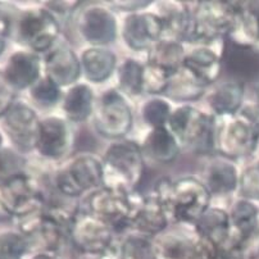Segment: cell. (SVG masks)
<instances>
[{"label":"cell","instance_id":"6da1fadb","mask_svg":"<svg viewBox=\"0 0 259 259\" xmlns=\"http://www.w3.org/2000/svg\"><path fill=\"white\" fill-rule=\"evenodd\" d=\"M259 146V104L245 102L234 116L214 117L213 153L230 160L253 154Z\"/></svg>","mask_w":259,"mask_h":259},{"label":"cell","instance_id":"7a4b0ae2","mask_svg":"<svg viewBox=\"0 0 259 259\" xmlns=\"http://www.w3.org/2000/svg\"><path fill=\"white\" fill-rule=\"evenodd\" d=\"M153 193L164 205L171 226H194L212 205V194L201 180L194 176L182 177L177 181L160 179Z\"/></svg>","mask_w":259,"mask_h":259},{"label":"cell","instance_id":"3957f363","mask_svg":"<svg viewBox=\"0 0 259 259\" xmlns=\"http://www.w3.org/2000/svg\"><path fill=\"white\" fill-rule=\"evenodd\" d=\"M102 162L104 188L133 193L140 185L145 172V157L135 141H113L105 150Z\"/></svg>","mask_w":259,"mask_h":259},{"label":"cell","instance_id":"277c9868","mask_svg":"<svg viewBox=\"0 0 259 259\" xmlns=\"http://www.w3.org/2000/svg\"><path fill=\"white\" fill-rule=\"evenodd\" d=\"M240 13L239 2H200L191 9V23L185 41L213 45L225 40L235 28Z\"/></svg>","mask_w":259,"mask_h":259},{"label":"cell","instance_id":"5b68a950","mask_svg":"<svg viewBox=\"0 0 259 259\" xmlns=\"http://www.w3.org/2000/svg\"><path fill=\"white\" fill-rule=\"evenodd\" d=\"M220 250L194 226L174 225L152 239L150 259H218Z\"/></svg>","mask_w":259,"mask_h":259},{"label":"cell","instance_id":"8992f818","mask_svg":"<svg viewBox=\"0 0 259 259\" xmlns=\"http://www.w3.org/2000/svg\"><path fill=\"white\" fill-rule=\"evenodd\" d=\"M144 198L145 196L135 191L128 193L103 186L89 196L88 212L109 225L114 234H123L127 230H131L134 218L143 204Z\"/></svg>","mask_w":259,"mask_h":259},{"label":"cell","instance_id":"52a82bcc","mask_svg":"<svg viewBox=\"0 0 259 259\" xmlns=\"http://www.w3.org/2000/svg\"><path fill=\"white\" fill-rule=\"evenodd\" d=\"M53 186L63 195L78 199L103 188V162L93 154H80L63 162L52 176Z\"/></svg>","mask_w":259,"mask_h":259},{"label":"cell","instance_id":"ba28073f","mask_svg":"<svg viewBox=\"0 0 259 259\" xmlns=\"http://www.w3.org/2000/svg\"><path fill=\"white\" fill-rule=\"evenodd\" d=\"M214 116L190 104L175 108L167 127L180 146L198 153H213Z\"/></svg>","mask_w":259,"mask_h":259},{"label":"cell","instance_id":"9c48e42d","mask_svg":"<svg viewBox=\"0 0 259 259\" xmlns=\"http://www.w3.org/2000/svg\"><path fill=\"white\" fill-rule=\"evenodd\" d=\"M61 25L57 16L44 6L23 9L18 13L13 36L30 52L47 54L57 45Z\"/></svg>","mask_w":259,"mask_h":259},{"label":"cell","instance_id":"30bf717a","mask_svg":"<svg viewBox=\"0 0 259 259\" xmlns=\"http://www.w3.org/2000/svg\"><path fill=\"white\" fill-rule=\"evenodd\" d=\"M93 123L95 131L109 140H122L128 135L134 124L133 109L118 89H109L97 99Z\"/></svg>","mask_w":259,"mask_h":259},{"label":"cell","instance_id":"8fae6325","mask_svg":"<svg viewBox=\"0 0 259 259\" xmlns=\"http://www.w3.org/2000/svg\"><path fill=\"white\" fill-rule=\"evenodd\" d=\"M18 230L26 237L32 253H59L69 240V227L64 221L54 217L44 209L17 220Z\"/></svg>","mask_w":259,"mask_h":259},{"label":"cell","instance_id":"7c38bea8","mask_svg":"<svg viewBox=\"0 0 259 259\" xmlns=\"http://www.w3.org/2000/svg\"><path fill=\"white\" fill-rule=\"evenodd\" d=\"M0 189L9 212L16 220L44 209V176L28 171L0 185Z\"/></svg>","mask_w":259,"mask_h":259},{"label":"cell","instance_id":"4fadbf2b","mask_svg":"<svg viewBox=\"0 0 259 259\" xmlns=\"http://www.w3.org/2000/svg\"><path fill=\"white\" fill-rule=\"evenodd\" d=\"M0 121L2 130L8 136L12 148L23 155L36 150L41 119L30 104L16 100Z\"/></svg>","mask_w":259,"mask_h":259},{"label":"cell","instance_id":"5bb4252c","mask_svg":"<svg viewBox=\"0 0 259 259\" xmlns=\"http://www.w3.org/2000/svg\"><path fill=\"white\" fill-rule=\"evenodd\" d=\"M114 231L90 212H78L69 227V241L82 254L99 256L113 243Z\"/></svg>","mask_w":259,"mask_h":259},{"label":"cell","instance_id":"9a60e30c","mask_svg":"<svg viewBox=\"0 0 259 259\" xmlns=\"http://www.w3.org/2000/svg\"><path fill=\"white\" fill-rule=\"evenodd\" d=\"M81 37L90 47L107 48L117 39L118 23L116 16L108 7L93 4L81 12L77 20Z\"/></svg>","mask_w":259,"mask_h":259},{"label":"cell","instance_id":"2e32d148","mask_svg":"<svg viewBox=\"0 0 259 259\" xmlns=\"http://www.w3.org/2000/svg\"><path fill=\"white\" fill-rule=\"evenodd\" d=\"M122 39L134 52H149L163 39V25L155 12L128 13L122 23Z\"/></svg>","mask_w":259,"mask_h":259},{"label":"cell","instance_id":"e0dca14e","mask_svg":"<svg viewBox=\"0 0 259 259\" xmlns=\"http://www.w3.org/2000/svg\"><path fill=\"white\" fill-rule=\"evenodd\" d=\"M73 146V131L66 118L47 117L41 119L36 152L52 162L63 160Z\"/></svg>","mask_w":259,"mask_h":259},{"label":"cell","instance_id":"ac0fdd59","mask_svg":"<svg viewBox=\"0 0 259 259\" xmlns=\"http://www.w3.org/2000/svg\"><path fill=\"white\" fill-rule=\"evenodd\" d=\"M44 76L61 89L76 85L82 73L80 57L67 45H55L42 61Z\"/></svg>","mask_w":259,"mask_h":259},{"label":"cell","instance_id":"d6986e66","mask_svg":"<svg viewBox=\"0 0 259 259\" xmlns=\"http://www.w3.org/2000/svg\"><path fill=\"white\" fill-rule=\"evenodd\" d=\"M41 57L27 49L17 50L9 55L3 73L16 91L30 90L42 77Z\"/></svg>","mask_w":259,"mask_h":259},{"label":"cell","instance_id":"ffe728a7","mask_svg":"<svg viewBox=\"0 0 259 259\" xmlns=\"http://www.w3.org/2000/svg\"><path fill=\"white\" fill-rule=\"evenodd\" d=\"M184 68L208 89L217 82L224 68L222 50L218 52L212 45H196L186 54Z\"/></svg>","mask_w":259,"mask_h":259},{"label":"cell","instance_id":"44dd1931","mask_svg":"<svg viewBox=\"0 0 259 259\" xmlns=\"http://www.w3.org/2000/svg\"><path fill=\"white\" fill-rule=\"evenodd\" d=\"M222 63L235 80L244 82L259 75V50L226 37L222 41Z\"/></svg>","mask_w":259,"mask_h":259},{"label":"cell","instance_id":"7402d4cb","mask_svg":"<svg viewBox=\"0 0 259 259\" xmlns=\"http://www.w3.org/2000/svg\"><path fill=\"white\" fill-rule=\"evenodd\" d=\"M240 172L236 164L227 158L214 155L203 169V184L212 196H227L239 189Z\"/></svg>","mask_w":259,"mask_h":259},{"label":"cell","instance_id":"603a6c76","mask_svg":"<svg viewBox=\"0 0 259 259\" xmlns=\"http://www.w3.org/2000/svg\"><path fill=\"white\" fill-rule=\"evenodd\" d=\"M194 229L214 244L220 253H229L231 249V221L227 209L210 205Z\"/></svg>","mask_w":259,"mask_h":259},{"label":"cell","instance_id":"cb8c5ba5","mask_svg":"<svg viewBox=\"0 0 259 259\" xmlns=\"http://www.w3.org/2000/svg\"><path fill=\"white\" fill-rule=\"evenodd\" d=\"M245 86L237 80L225 81L210 88L205 94V100L210 114L214 117L234 116L243 107Z\"/></svg>","mask_w":259,"mask_h":259},{"label":"cell","instance_id":"d4e9b609","mask_svg":"<svg viewBox=\"0 0 259 259\" xmlns=\"http://www.w3.org/2000/svg\"><path fill=\"white\" fill-rule=\"evenodd\" d=\"M171 226L168 215L164 209V205L159 200L154 193H150L144 198L143 204L139 208L134 222L131 225V230L139 235L153 239L157 235Z\"/></svg>","mask_w":259,"mask_h":259},{"label":"cell","instance_id":"484cf974","mask_svg":"<svg viewBox=\"0 0 259 259\" xmlns=\"http://www.w3.org/2000/svg\"><path fill=\"white\" fill-rule=\"evenodd\" d=\"M155 13L163 25V39L184 42L191 23V8L182 2H162Z\"/></svg>","mask_w":259,"mask_h":259},{"label":"cell","instance_id":"4316f807","mask_svg":"<svg viewBox=\"0 0 259 259\" xmlns=\"http://www.w3.org/2000/svg\"><path fill=\"white\" fill-rule=\"evenodd\" d=\"M140 146L145 159L148 158L159 164H169L175 162L181 152L179 141L168 127L150 128Z\"/></svg>","mask_w":259,"mask_h":259},{"label":"cell","instance_id":"83f0119b","mask_svg":"<svg viewBox=\"0 0 259 259\" xmlns=\"http://www.w3.org/2000/svg\"><path fill=\"white\" fill-rule=\"evenodd\" d=\"M82 73L89 82L103 83L117 69V57L108 48L89 47L80 55Z\"/></svg>","mask_w":259,"mask_h":259},{"label":"cell","instance_id":"f1b7e54d","mask_svg":"<svg viewBox=\"0 0 259 259\" xmlns=\"http://www.w3.org/2000/svg\"><path fill=\"white\" fill-rule=\"evenodd\" d=\"M97 104L95 94L88 83H76L67 89L62 99V110L64 117L72 123H82L93 117Z\"/></svg>","mask_w":259,"mask_h":259},{"label":"cell","instance_id":"f546056e","mask_svg":"<svg viewBox=\"0 0 259 259\" xmlns=\"http://www.w3.org/2000/svg\"><path fill=\"white\" fill-rule=\"evenodd\" d=\"M230 213L231 221V249L229 253L239 249L246 235L251 231L259 214V208L255 203L239 198L232 204Z\"/></svg>","mask_w":259,"mask_h":259},{"label":"cell","instance_id":"4dcf8cb0","mask_svg":"<svg viewBox=\"0 0 259 259\" xmlns=\"http://www.w3.org/2000/svg\"><path fill=\"white\" fill-rule=\"evenodd\" d=\"M229 39L259 50V2L240 3V13Z\"/></svg>","mask_w":259,"mask_h":259},{"label":"cell","instance_id":"1f68e13d","mask_svg":"<svg viewBox=\"0 0 259 259\" xmlns=\"http://www.w3.org/2000/svg\"><path fill=\"white\" fill-rule=\"evenodd\" d=\"M152 239L136 232L114 239L98 259H149Z\"/></svg>","mask_w":259,"mask_h":259},{"label":"cell","instance_id":"d6a6232c","mask_svg":"<svg viewBox=\"0 0 259 259\" xmlns=\"http://www.w3.org/2000/svg\"><path fill=\"white\" fill-rule=\"evenodd\" d=\"M186 54L188 52L181 41L162 39L148 52L146 62L164 69L172 76L184 67Z\"/></svg>","mask_w":259,"mask_h":259},{"label":"cell","instance_id":"836d02e7","mask_svg":"<svg viewBox=\"0 0 259 259\" xmlns=\"http://www.w3.org/2000/svg\"><path fill=\"white\" fill-rule=\"evenodd\" d=\"M207 90L208 89L203 83L199 82L182 67L169 78L168 88L165 90L164 97L175 102L190 103L204 97L207 94Z\"/></svg>","mask_w":259,"mask_h":259},{"label":"cell","instance_id":"e575fe53","mask_svg":"<svg viewBox=\"0 0 259 259\" xmlns=\"http://www.w3.org/2000/svg\"><path fill=\"white\" fill-rule=\"evenodd\" d=\"M118 90L126 98H139L144 95V63L135 58L123 59L117 67Z\"/></svg>","mask_w":259,"mask_h":259},{"label":"cell","instance_id":"d590c367","mask_svg":"<svg viewBox=\"0 0 259 259\" xmlns=\"http://www.w3.org/2000/svg\"><path fill=\"white\" fill-rule=\"evenodd\" d=\"M28 160L25 155L12 146L0 149V185L28 172Z\"/></svg>","mask_w":259,"mask_h":259},{"label":"cell","instance_id":"8d00e7d4","mask_svg":"<svg viewBox=\"0 0 259 259\" xmlns=\"http://www.w3.org/2000/svg\"><path fill=\"white\" fill-rule=\"evenodd\" d=\"M172 112L174 109L165 98L152 97L145 100L141 107V118L150 128L167 127Z\"/></svg>","mask_w":259,"mask_h":259},{"label":"cell","instance_id":"74e56055","mask_svg":"<svg viewBox=\"0 0 259 259\" xmlns=\"http://www.w3.org/2000/svg\"><path fill=\"white\" fill-rule=\"evenodd\" d=\"M31 100L37 107L49 109L58 104L63 97H62V89L57 83L53 82L47 76H42L32 88L28 90Z\"/></svg>","mask_w":259,"mask_h":259},{"label":"cell","instance_id":"f35d334b","mask_svg":"<svg viewBox=\"0 0 259 259\" xmlns=\"http://www.w3.org/2000/svg\"><path fill=\"white\" fill-rule=\"evenodd\" d=\"M27 253V240L20 231L0 232V259H23Z\"/></svg>","mask_w":259,"mask_h":259},{"label":"cell","instance_id":"ab89813d","mask_svg":"<svg viewBox=\"0 0 259 259\" xmlns=\"http://www.w3.org/2000/svg\"><path fill=\"white\" fill-rule=\"evenodd\" d=\"M171 75L167 73L164 69L150 63H144V94L152 97H160L164 95L165 90L168 88Z\"/></svg>","mask_w":259,"mask_h":259},{"label":"cell","instance_id":"60d3db41","mask_svg":"<svg viewBox=\"0 0 259 259\" xmlns=\"http://www.w3.org/2000/svg\"><path fill=\"white\" fill-rule=\"evenodd\" d=\"M237 193L241 199L259 201V159L240 172Z\"/></svg>","mask_w":259,"mask_h":259},{"label":"cell","instance_id":"b9f144b4","mask_svg":"<svg viewBox=\"0 0 259 259\" xmlns=\"http://www.w3.org/2000/svg\"><path fill=\"white\" fill-rule=\"evenodd\" d=\"M235 251H237L243 259L259 258V214L251 231L246 235L243 243L240 244L239 249Z\"/></svg>","mask_w":259,"mask_h":259},{"label":"cell","instance_id":"7bdbcfd3","mask_svg":"<svg viewBox=\"0 0 259 259\" xmlns=\"http://www.w3.org/2000/svg\"><path fill=\"white\" fill-rule=\"evenodd\" d=\"M20 12H16L9 4L0 3V37L7 40L14 35L17 17Z\"/></svg>","mask_w":259,"mask_h":259},{"label":"cell","instance_id":"ee69618b","mask_svg":"<svg viewBox=\"0 0 259 259\" xmlns=\"http://www.w3.org/2000/svg\"><path fill=\"white\" fill-rule=\"evenodd\" d=\"M16 93L17 91L7 81L3 71H0V119L6 116L16 102Z\"/></svg>","mask_w":259,"mask_h":259},{"label":"cell","instance_id":"f6af8a7d","mask_svg":"<svg viewBox=\"0 0 259 259\" xmlns=\"http://www.w3.org/2000/svg\"><path fill=\"white\" fill-rule=\"evenodd\" d=\"M78 6H80V3H76V2H52V3L44 4L45 8L49 9L54 16H57V14L71 13L75 9H77Z\"/></svg>","mask_w":259,"mask_h":259},{"label":"cell","instance_id":"bcb514c9","mask_svg":"<svg viewBox=\"0 0 259 259\" xmlns=\"http://www.w3.org/2000/svg\"><path fill=\"white\" fill-rule=\"evenodd\" d=\"M152 4V2H117L112 6L128 13H136V12H143L145 8H149Z\"/></svg>","mask_w":259,"mask_h":259},{"label":"cell","instance_id":"7dc6e473","mask_svg":"<svg viewBox=\"0 0 259 259\" xmlns=\"http://www.w3.org/2000/svg\"><path fill=\"white\" fill-rule=\"evenodd\" d=\"M12 218H13V215H12L8 207H7L6 201H4L3 199V194H2V189H0V222H2V221L12 220Z\"/></svg>","mask_w":259,"mask_h":259},{"label":"cell","instance_id":"c3c4849f","mask_svg":"<svg viewBox=\"0 0 259 259\" xmlns=\"http://www.w3.org/2000/svg\"><path fill=\"white\" fill-rule=\"evenodd\" d=\"M30 259H62L59 253H48V251H42V253H33Z\"/></svg>","mask_w":259,"mask_h":259},{"label":"cell","instance_id":"681fc988","mask_svg":"<svg viewBox=\"0 0 259 259\" xmlns=\"http://www.w3.org/2000/svg\"><path fill=\"white\" fill-rule=\"evenodd\" d=\"M7 40H4V39H2V37H0V57H2V55H3V53L6 52V48H7Z\"/></svg>","mask_w":259,"mask_h":259},{"label":"cell","instance_id":"f907efd6","mask_svg":"<svg viewBox=\"0 0 259 259\" xmlns=\"http://www.w3.org/2000/svg\"><path fill=\"white\" fill-rule=\"evenodd\" d=\"M3 143H4V136H3V130L0 128V149L3 148Z\"/></svg>","mask_w":259,"mask_h":259},{"label":"cell","instance_id":"816d5d0a","mask_svg":"<svg viewBox=\"0 0 259 259\" xmlns=\"http://www.w3.org/2000/svg\"><path fill=\"white\" fill-rule=\"evenodd\" d=\"M256 103L259 104V88H258V90H256Z\"/></svg>","mask_w":259,"mask_h":259}]
</instances>
